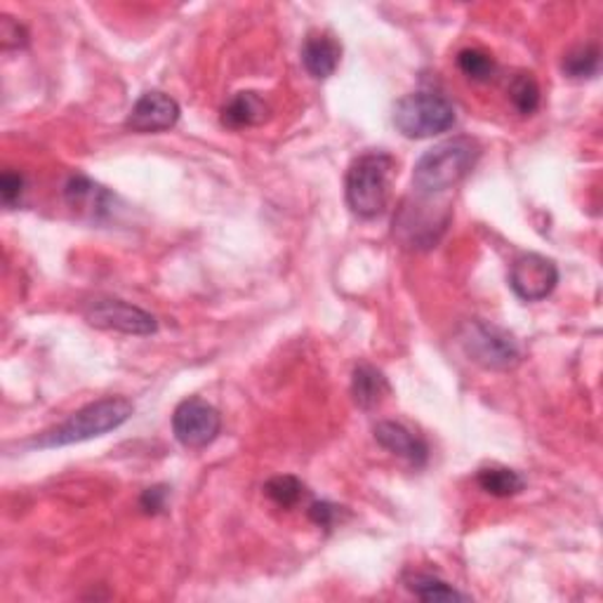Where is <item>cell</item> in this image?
I'll use <instances>...</instances> for the list:
<instances>
[{"label": "cell", "instance_id": "1", "mask_svg": "<svg viewBox=\"0 0 603 603\" xmlns=\"http://www.w3.org/2000/svg\"><path fill=\"white\" fill-rule=\"evenodd\" d=\"M481 147L471 137H453L439 141L436 147L420 156L413 172V186L420 196L446 194L453 186L463 182L471 168L477 165Z\"/></svg>", "mask_w": 603, "mask_h": 603}, {"label": "cell", "instance_id": "2", "mask_svg": "<svg viewBox=\"0 0 603 603\" xmlns=\"http://www.w3.org/2000/svg\"><path fill=\"white\" fill-rule=\"evenodd\" d=\"M133 413H135V406L123 396L99 398L95 404H88L85 408L76 410L69 420L57 424L54 429H50V432L40 434L34 441V446L62 448V446H71V443L104 436L131 420Z\"/></svg>", "mask_w": 603, "mask_h": 603}, {"label": "cell", "instance_id": "3", "mask_svg": "<svg viewBox=\"0 0 603 603\" xmlns=\"http://www.w3.org/2000/svg\"><path fill=\"white\" fill-rule=\"evenodd\" d=\"M394 158L384 151L358 156L347 172V204L354 214L372 220L390 204Z\"/></svg>", "mask_w": 603, "mask_h": 603}, {"label": "cell", "instance_id": "4", "mask_svg": "<svg viewBox=\"0 0 603 603\" xmlns=\"http://www.w3.org/2000/svg\"><path fill=\"white\" fill-rule=\"evenodd\" d=\"M396 131L408 139H427L448 133L455 125V109L439 93H410L394 109Z\"/></svg>", "mask_w": 603, "mask_h": 603}, {"label": "cell", "instance_id": "5", "mask_svg": "<svg viewBox=\"0 0 603 603\" xmlns=\"http://www.w3.org/2000/svg\"><path fill=\"white\" fill-rule=\"evenodd\" d=\"M459 344H463L469 361L488 370L514 368L521 358L519 344L507 330L485 321H467L459 330Z\"/></svg>", "mask_w": 603, "mask_h": 603}, {"label": "cell", "instance_id": "6", "mask_svg": "<svg viewBox=\"0 0 603 603\" xmlns=\"http://www.w3.org/2000/svg\"><path fill=\"white\" fill-rule=\"evenodd\" d=\"M222 429L220 410L210 406L208 401L192 396L184 398L172 415V432L184 448H206L218 439Z\"/></svg>", "mask_w": 603, "mask_h": 603}, {"label": "cell", "instance_id": "7", "mask_svg": "<svg viewBox=\"0 0 603 603\" xmlns=\"http://www.w3.org/2000/svg\"><path fill=\"white\" fill-rule=\"evenodd\" d=\"M85 319L102 330H116L125 335H151L158 330V321L145 309L127 305L123 299H95L85 307Z\"/></svg>", "mask_w": 603, "mask_h": 603}, {"label": "cell", "instance_id": "8", "mask_svg": "<svg viewBox=\"0 0 603 603\" xmlns=\"http://www.w3.org/2000/svg\"><path fill=\"white\" fill-rule=\"evenodd\" d=\"M556 283H558L556 264L547 260V257L536 253L516 257L509 269V288L524 302L544 299L547 295H552Z\"/></svg>", "mask_w": 603, "mask_h": 603}, {"label": "cell", "instance_id": "9", "mask_svg": "<svg viewBox=\"0 0 603 603\" xmlns=\"http://www.w3.org/2000/svg\"><path fill=\"white\" fill-rule=\"evenodd\" d=\"M177 121H180V104L170 95L153 90V93H145L137 99L125 125L131 127L133 133L149 135V133H165L170 127H175Z\"/></svg>", "mask_w": 603, "mask_h": 603}, {"label": "cell", "instance_id": "10", "mask_svg": "<svg viewBox=\"0 0 603 603\" xmlns=\"http://www.w3.org/2000/svg\"><path fill=\"white\" fill-rule=\"evenodd\" d=\"M446 224L448 214L446 218H436V212L427 214L422 206H404L394 220V234L408 248H432Z\"/></svg>", "mask_w": 603, "mask_h": 603}, {"label": "cell", "instance_id": "11", "mask_svg": "<svg viewBox=\"0 0 603 603\" xmlns=\"http://www.w3.org/2000/svg\"><path fill=\"white\" fill-rule=\"evenodd\" d=\"M64 198L71 208L88 220H102L113 206V196L104 186H99L97 182L83 175H74L66 182Z\"/></svg>", "mask_w": 603, "mask_h": 603}, {"label": "cell", "instance_id": "12", "mask_svg": "<svg viewBox=\"0 0 603 603\" xmlns=\"http://www.w3.org/2000/svg\"><path fill=\"white\" fill-rule=\"evenodd\" d=\"M376 439L382 448L408 459L413 467L427 465V457H429L427 443L401 422H380L376 427Z\"/></svg>", "mask_w": 603, "mask_h": 603}, {"label": "cell", "instance_id": "13", "mask_svg": "<svg viewBox=\"0 0 603 603\" xmlns=\"http://www.w3.org/2000/svg\"><path fill=\"white\" fill-rule=\"evenodd\" d=\"M342 60V46L328 34H309L302 46V64L316 81H325L337 71Z\"/></svg>", "mask_w": 603, "mask_h": 603}, {"label": "cell", "instance_id": "14", "mask_svg": "<svg viewBox=\"0 0 603 603\" xmlns=\"http://www.w3.org/2000/svg\"><path fill=\"white\" fill-rule=\"evenodd\" d=\"M269 113V104L257 93H236L222 109V123L232 131H243L267 123Z\"/></svg>", "mask_w": 603, "mask_h": 603}, {"label": "cell", "instance_id": "15", "mask_svg": "<svg viewBox=\"0 0 603 603\" xmlns=\"http://www.w3.org/2000/svg\"><path fill=\"white\" fill-rule=\"evenodd\" d=\"M386 394H390V382H386V378L382 376V370H378L370 364H361L354 368L352 396L358 408L376 410Z\"/></svg>", "mask_w": 603, "mask_h": 603}, {"label": "cell", "instance_id": "16", "mask_svg": "<svg viewBox=\"0 0 603 603\" xmlns=\"http://www.w3.org/2000/svg\"><path fill=\"white\" fill-rule=\"evenodd\" d=\"M477 483L483 493L493 497H514L526 488L521 473L509 467H483L477 473Z\"/></svg>", "mask_w": 603, "mask_h": 603}, {"label": "cell", "instance_id": "17", "mask_svg": "<svg viewBox=\"0 0 603 603\" xmlns=\"http://www.w3.org/2000/svg\"><path fill=\"white\" fill-rule=\"evenodd\" d=\"M264 493L271 502H274V505H279L283 509H291V507L299 505V500L307 495V485L302 483L299 479L283 473V477H274V479L267 481Z\"/></svg>", "mask_w": 603, "mask_h": 603}, {"label": "cell", "instance_id": "18", "mask_svg": "<svg viewBox=\"0 0 603 603\" xmlns=\"http://www.w3.org/2000/svg\"><path fill=\"white\" fill-rule=\"evenodd\" d=\"M599 62H601V52L596 46H580L564 57L562 69L568 78L582 81V78H592L596 74Z\"/></svg>", "mask_w": 603, "mask_h": 603}, {"label": "cell", "instance_id": "19", "mask_svg": "<svg viewBox=\"0 0 603 603\" xmlns=\"http://www.w3.org/2000/svg\"><path fill=\"white\" fill-rule=\"evenodd\" d=\"M457 66L467 78L479 81V83L491 81L497 71V64L493 57L481 48H465L457 54Z\"/></svg>", "mask_w": 603, "mask_h": 603}, {"label": "cell", "instance_id": "20", "mask_svg": "<svg viewBox=\"0 0 603 603\" xmlns=\"http://www.w3.org/2000/svg\"><path fill=\"white\" fill-rule=\"evenodd\" d=\"M408 590L422 601H465L467 594L457 592L453 584L434 576H415L408 580Z\"/></svg>", "mask_w": 603, "mask_h": 603}, {"label": "cell", "instance_id": "21", "mask_svg": "<svg viewBox=\"0 0 603 603\" xmlns=\"http://www.w3.org/2000/svg\"><path fill=\"white\" fill-rule=\"evenodd\" d=\"M509 99L521 116H530L540 107V85L530 74L514 76L509 83Z\"/></svg>", "mask_w": 603, "mask_h": 603}, {"label": "cell", "instance_id": "22", "mask_svg": "<svg viewBox=\"0 0 603 603\" xmlns=\"http://www.w3.org/2000/svg\"><path fill=\"white\" fill-rule=\"evenodd\" d=\"M0 42H3L5 50L26 48L28 46L26 26L20 24L17 20L8 17V14H3V20H0Z\"/></svg>", "mask_w": 603, "mask_h": 603}, {"label": "cell", "instance_id": "23", "mask_svg": "<svg viewBox=\"0 0 603 603\" xmlns=\"http://www.w3.org/2000/svg\"><path fill=\"white\" fill-rule=\"evenodd\" d=\"M24 194V177L20 172L5 170L3 177H0V198H3V206L12 208Z\"/></svg>", "mask_w": 603, "mask_h": 603}, {"label": "cell", "instance_id": "24", "mask_svg": "<svg viewBox=\"0 0 603 603\" xmlns=\"http://www.w3.org/2000/svg\"><path fill=\"white\" fill-rule=\"evenodd\" d=\"M342 516V507L333 505V502H313L309 507V519L325 530L333 528Z\"/></svg>", "mask_w": 603, "mask_h": 603}, {"label": "cell", "instance_id": "25", "mask_svg": "<svg viewBox=\"0 0 603 603\" xmlns=\"http://www.w3.org/2000/svg\"><path fill=\"white\" fill-rule=\"evenodd\" d=\"M168 497H170V488L168 485H153V488H147L145 493H141L139 497V507L145 514H161L168 505Z\"/></svg>", "mask_w": 603, "mask_h": 603}]
</instances>
